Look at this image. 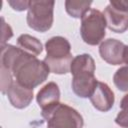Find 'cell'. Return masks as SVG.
<instances>
[{"label":"cell","instance_id":"cell-12","mask_svg":"<svg viewBox=\"0 0 128 128\" xmlns=\"http://www.w3.org/2000/svg\"><path fill=\"white\" fill-rule=\"evenodd\" d=\"M17 45L22 50L34 55L38 56L43 51V46L40 40H38L36 37H33L29 34H22L17 39Z\"/></svg>","mask_w":128,"mask_h":128},{"label":"cell","instance_id":"cell-5","mask_svg":"<svg viewBox=\"0 0 128 128\" xmlns=\"http://www.w3.org/2000/svg\"><path fill=\"white\" fill-rule=\"evenodd\" d=\"M104 17L109 30L115 33H123L128 30V9L119 8L109 3L104 10Z\"/></svg>","mask_w":128,"mask_h":128},{"label":"cell","instance_id":"cell-17","mask_svg":"<svg viewBox=\"0 0 128 128\" xmlns=\"http://www.w3.org/2000/svg\"><path fill=\"white\" fill-rule=\"evenodd\" d=\"M115 123L122 128H128V107L121 109L115 118Z\"/></svg>","mask_w":128,"mask_h":128},{"label":"cell","instance_id":"cell-16","mask_svg":"<svg viewBox=\"0 0 128 128\" xmlns=\"http://www.w3.org/2000/svg\"><path fill=\"white\" fill-rule=\"evenodd\" d=\"M0 70H1V92L2 94H6L9 87L14 82L13 75L9 70L5 69L4 67H1Z\"/></svg>","mask_w":128,"mask_h":128},{"label":"cell","instance_id":"cell-11","mask_svg":"<svg viewBox=\"0 0 128 128\" xmlns=\"http://www.w3.org/2000/svg\"><path fill=\"white\" fill-rule=\"evenodd\" d=\"M60 100V89L55 82H49L43 86L36 96V101L42 110H45Z\"/></svg>","mask_w":128,"mask_h":128},{"label":"cell","instance_id":"cell-4","mask_svg":"<svg viewBox=\"0 0 128 128\" xmlns=\"http://www.w3.org/2000/svg\"><path fill=\"white\" fill-rule=\"evenodd\" d=\"M54 1L32 0L30 1L26 20L28 26L38 32H46L53 25Z\"/></svg>","mask_w":128,"mask_h":128},{"label":"cell","instance_id":"cell-7","mask_svg":"<svg viewBox=\"0 0 128 128\" xmlns=\"http://www.w3.org/2000/svg\"><path fill=\"white\" fill-rule=\"evenodd\" d=\"M72 90L73 92L81 98H90L93 94L98 80L94 76L93 72L83 71L72 75Z\"/></svg>","mask_w":128,"mask_h":128},{"label":"cell","instance_id":"cell-10","mask_svg":"<svg viewBox=\"0 0 128 128\" xmlns=\"http://www.w3.org/2000/svg\"><path fill=\"white\" fill-rule=\"evenodd\" d=\"M47 59H63L71 56V45L62 36H54L45 43Z\"/></svg>","mask_w":128,"mask_h":128},{"label":"cell","instance_id":"cell-1","mask_svg":"<svg viewBox=\"0 0 128 128\" xmlns=\"http://www.w3.org/2000/svg\"><path fill=\"white\" fill-rule=\"evenodd\" d=\"M1 67L9 70L20 85L33 89L42 84L50 70L44 61L10 44L1 45Z\"/></svg>","mask_w":128,"mask_h":128},{"label":"cell","instance_id":"cell-13","mask_svg":"<svg viewBox=\"0 0 128 128\" xmlns=\"http://www.w3.org/2000/svg\"><path fill=\"white\" fill-rule=\"evenodd\" d=\"M89 71L95 72V61L89 54H80L73 58L70 68V73L73 75L78 72Z\"/></svg>","mask_w":128,"mask_h":128},{"label":"cell","instance_id":"cell-21","mask_svg":"<svg viewBox=\"0 0 128 128\" xmlns=\"http://www.w3.org/2000/svg\"><path fill=\"white\" fill-rule=\"evenodd\" d=\"M123 63H125V64L128 66V45L125 46L124 55H123Z\"/></svg>","mask_w":128,"mask_h":128},{"label":"cell","instance_id":"cell-14","mask_svg":"<svg viewBox=\"0 0 128 128\" xmlns=\"http://www.w3.org/2000/svg\"><path fill=\"white\" fill-rule=\"evenodd\" d=\"M92 1H65V10L73 18H82L90 9Z\"/></svg>","mask_w":128,"mask_h":128},{"label":"cell","instance_id":"cell-18","mask_svg":"<svg viewBox=\"0 0 128 128\" xmlns=\"http://www.w3.org/2000/svg\"><path fill=\"white\" fill-rule=\"evenodd\" d=\"M8 4L12 7L13 10L16 11H24V10H28L29 8V4L30 1L27 0H9Z\"/></svg>","mask_w":128,"mask_h":128},{"label":"cell","instance_id":"cell-15","mask_svg":"<svg viewBox=\"0 0 128 128\" xmlns=\"http://www.w3.org/2000/svg\"><path fill=\"white\" fill-rule=\"evenodd\" d=\"M113 82L118 90L127 92L128 91V66H122L115 72L113 76Z\"/></svg>","mask_w":128,"mask_h":128},{"label":"cell","instance_id":"cell-3","mask_svg":"<svg viewBox=\"0 0 128 128\" xmlns=\"http://www.w3.org/2000/svg\"><path fill=\"white\" fill-rule=\"evenodd\" d=\"M106 27L104 14L97 9H90L81 18L80 33L82 40L91 46L98 45L105 37Z\"/></svg>","mask_w":128,"mask_h":128},{"label":"cell","instance_id":"cell-8","mask_svg":"<svg viewBox=\"0 0 128 128\" xmlns=\"http://www.w3.org/2000/svg\"><path fill=\"white\" fill-rule=\"evenodd\" d=\"M89 99L93 107L101 112L109 111L113 107L115 101L114 93L111 88L106 83L100 81H98L97 86Z\"/></svg>","mask_w":128,"mask_h":128},{"label":"cell","instance_id":"cell-6","mask_svg":"<svg viewBox=\"0 0 128 128\" xmlns=\"http://www.w3.org/2000/svg\"><path fill=\"white\" fill-rule=\"evenodd\" d=\"M125 44L117 39L109 38L100 43L99 54L101 58L111 65H120L123 63Z\"/></svg>","mask_w":128,"mask_h":128},{"label":"cell","instance_id":"cell-2","mask_svg":"<svg viewBox=\"0 0 128 128\" xmlns=\"http://www.w3.org/2000/svg\"><path fill=\"white\" fill-rule=\"evenodd\" d=\"M47 128H83L84 120L81 114L74 108L57 103L41 112Z\"/></svg>","mask_w":128,"mask_h":128},{"label":"cell","instance_id":"cell-19","mask_svg":"<svg viewBox=\"0 0 128 128\" xmlns=\"http://www.w3.org/2000/svg\"><path fill=\"white\" fill-rule=\"evenodd\" d=\"M1 21H2V41H1V45H5L6 41L9 40L13 36V31H12V28L7 23H5L3 17L1 18Z\"/></svg>","mask_w":128,"mask_h":128},{"label":"cell","instance_id":"cell-9","mask_svg":"<svg viewBox=\"0 0 128 128\" xmlns=\"http://www.w3.org/2000/svg\"><path fill=\"white\" fill-rule=\"evenodd\" d=\"M6 94L10 104L17 109L26 108L33 100V89L26 88L16 81L12 83Z\"/></svg>","mask_w":128,"mask_h":128},{"label":"cell","instance_id":"cell-20","mask_svg":"<svg viewBox=\"0 0 128 128\" xmlns=\"http://www.w3.org/2000/svg\"><path fill=\"white\" fill-rule=\"evenodd\" d=\"M125 107H128V94L124 95V97L122 98L121 102H120V108H125Z\"/></svg>","mask_w":128,"mask_h":128}]
</instances>
